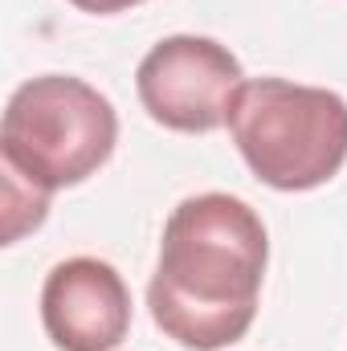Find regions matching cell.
<instances>
[{
  "label": "cell",
  "mask_w": 347,
  "mask_h": 351,
  "mask_svg": "<svg viewBox=\"0 0 347 351\" xmlns=\"http://www.w3.org/2000/svg\"><path fill=\"white\" fill-rule=\"evenodd\" d=\"M270 237L261 217L229 192L180 200L164 225L147 282L156 327L188 351H221L254 327Z\"/></svg>",
  "instance_id": "cell-1"
},
{
  "label": "cell",
  "mask_w": 347,
  "mask_h": 351,
  "mask_svg": "<svg viewBox=\"0 0 347 351\" xmlns=\"http://www.w3.org/2000/svg\"><path fill=\"white\" fill-rule=\"evenodd\" d=\"M119 143V114L106 94L70 78L41 74L12 90L0 123L4 172L37 192L74 188L98 172Z\"/></svg>",
  "instance_id": "cell-2"
},
{
  "label": "cell",
  "mask_w": 347,
  "mask_h": 351,
  "mask_svg": "<svg viewBox=\"0 0 347 351\" xmlns=\"http://www.w3.org/2000/svg\"><path fill=\"white\" fill-rule=\"evenodd\" d=\"M229 135L261 184L311 192L347 164V102L323 86L254 78L233 98Z\"/></svg>",
  "instance_id": "cell-3"
},
{
  "label": "cell",
  "mask_w": 347,
  "mask_h": 351,
  "mask_svg": "<svg viewBox=\"0 0 347 351\" xmlns=\"http://www.w3.org/2000/svg\"><path fill=\"white\" fill-rule=\"evenodd\" d=\"M246 86L241 62L213 37L176 33L147 49L135 70L143 110L184 135H208L229 123L233 98Z\"/></svg>",
  "instance_id": "cell-4"
},
{
  "label": "cell",
  "mask_w": 347,
  "mask_h": 351,
  "mask_svg": "<svg viewBox=\"0 0 347 351\" xmlns=\"http://www.w3.org/2000/svg\"><path fill=\"white\" fill-rule=\"evenodd\" d=\"M41 327L58 351H115L131 331V290L98 258H66L41 286Z\"/></svg>",
  "instance_id": "cell-5"
},
{
  "label": "cell",
  "mask_w": 347,
  "mask_h": 351,
  "mask_svg": "<svg viewBox=\"0 0 347 351\" xmlns=\"http://www.w3.org/2000/svg\"><path fill=\"white\" fill-rule=\"evenodd\" d=\"M49 213V192L29 188L25 180L4 172V245L21 241V233L37 229Z\"/></svg>",
  "instance_id": "cell-6"
},
{
  "label": "cell",
  "mask_w": 347,
  "mask_h": 351,
  "mask_svg": "<svg viewBox=\"0 0 347 351\" xmlns=\"http://www.w3.org/2000/svg\"><path fill=\"white\" fill-rule=\"evenodd\" d=\"M78 12H90V16H115V12H127L143 0H70Z\"/></svg>",
  "instance_id": "cell-7"
}]
</instances>
